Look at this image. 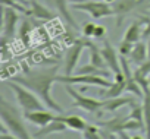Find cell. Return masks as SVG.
Here are the masks:
<instances>
[{
    "mask_svg": "<svg viewBox=\"0 0 150 139\" xmlns=\"http://www.w3.org/2000/svg\"><path fill=\"white\" fill-rule=\"evenodd\" d=\"M57 66H52V67H41V69H31L27 71L22 75H15L11 76L9 81L18 82L24 87H27L28 89L34 91L41 100L43 103L47 105V108L62 113L63 108L53 100L52 97V87L54 82H57Z\"/></svg>",
    "mask_w": 150,
    "mask_h": 139,
    "instance_id": "6da1fadb",
    "label": "cell"
},
{
    "mask_svg": "<svg viewBox=\"0 0 150 139\" xmlns=\"http://www.w3.org/2000/svg\"><path fill=\"white\" fill-rule=\"evenodd\" d=\"M0 120L11 130V133L16 139H30L31 135L28 133L24 120L25 117L13 107L6 98H0Z\"/></svg>",
    "mask_w": 150,
    "mask_h": 139,
    "instance_id": "7a4b0ae2",
    "label": "cell"
},
{
    "mask_svg": "<svg viewBox=\"0 0 150 139\" xmlns=\"http://www.w3.org/2000/svg\"><path fill=\"white\" fill-rule=\"evenodd\" d=\"M8 84L11 85L12 91L15 92V98H16V101H18V104L22 108L24 113L47 108V105L43 103V100L34 91H31L27 87H24L18 82H13V81H8Z\"/></svg>",
    "mask_w": 150,
    "mask_h": 139,
    "instance_id": "3957f363",
    "label": "cell"
},
{
    "mask_svg": "<svg viewBox=\"0 0 150 139\" xmlns=\"http://www.w3.org/2000/svg\"><path fill=\"white\" fill-rule=\"evenodd\" d=\"M65 91L66 94L72 98V107L81 108L87 113H97L102 111L103 107V100H97V98H91V97H86L83 95L81 91H77L75 88L71 87V84H65Z\"/></svg>",
    "mask_w": 150,
    "mask_h": 139,
    "instance_id": "277c9868",
    "label": "cell"
},
{
    "mask_svg": "<svg viewBox=\"0 0 150 139\" xmlns=\"http://www.w3.org/2000/svg\"><path fill=\"white\" fill-rule=\"evenodd\" d=\"M75 10H83L87 12L93 19H103L108 16H115L113 8L110 6V3H106L105 0L102 2H97V0H87V2L83 3H77L71 6Z\"/></svg>",
    "mask_w": 150,
    "mask_h": 139,
    "instance_id": "5b68a950",
    "label": "cell"
},
{
    "mask_svg": "<svg viewBox=\"0 0 150 139\" xmlns=\"http://www.w3.org/2000/svg\"><path fill=\"white\" fill-rule=\"evenodd\" d=\"M57 82L62 84H71V85H94V87H100V88H109L112 85V82L102 75H63V76H57Z\"/></svg>",
    "mask_w": 150,
    "mask_h": 139,
    "instance_id": "8992f818",
    "label": "cell"
},
{
    "mask_svg": "<svg viewBox=\"0 0 150 139\" xmlns=\"http://www.w3.org/2000/svg\"><path fill=\"white\" fill-rule=\"evenodd\" d=\"M86 48V43H81V41H77L74 43L65 53V61H63V71H65V75H72L77 71V64H78V60L81 57V53L83 50Z\"/></svg>",
    "mask_w": 150,
    "mask_h": 139,
    "instance_id": "52a82bcc",
    "label": "cell"
},
{
    "mask_svg": "<svg viewBox=\"0 0 150 139\" xmlns=\"http://www.w3.org/2000/svg\"><path fill=\"white\" fill-rule=\"evenodd\" d=\"M19 10L3 6V31H2V38H13L16 34V25L19 22Z\"/></svg>",
    "mask_w": 150,
    "mask_h": 139,
    "instance_id": "ba28073f",
    "label": "cell"
},
{
    "mask_svg": "<svg viewBox=\"0 0 150 139\" xmlns=\"http://www.w3.org/2000/svg\"><path fill=\"white\" fill-rule=\"evenodd\" d=\"M100 50H102V54L106 60V64L109 67V71H112V73H121L122 72V69H121V54L110 44L109 40L103 41V47Z\"/></svg>",
    "mask_w": 150,
    "mask_h": 139,
    "instance_id": "9c48e42d",
    "label": "cell"
},
{
    "mask_svg": "<svg viewBox=\"0 0 150 139\" xmlns=\"http://www.w3.org/2000/svg\"><path fill=\"white\" fill-rule=\"evenodd\" d=\"M134 95V94H132ZM132 95H128V97H115V98H108V100H103V107H102V111H106V113H116L118 110H121L122 107L125 105H137V100L135 97Z\"/></svg>",
    "mask_w": 150,
    "mask_h": 139,
    "instance_id": "30bf717a",
    "label": "cell"
},
{
    "mask_svg": "<svg viewBox=\"0 0 150 139\" xmlns=\"http://www.w3.org/2000/svg\"><path fill=\"white\" fill-rule=\"evenodd\" d=\"M43 2H44L47 6L53 8V9L56 10V13L60 15V16L68 22V25H71L74 29H78L77 22H75V19L72 18V15H71V12H69V8H71V6H68V3H69L68 0H43Z\"/></svg>",
    "mask_w": 150,
    "mask_h": 139,
    "instance_id": "8fae6325",
    "label": "cell"
},
{
    "mask_svg": "<svg viewBox=\"0 0 150 139\" xmlns=\"http://www.w3.org/2000/svg\"><path fill=\"white\" fill-rule=\"evenodd\" d=\"M24 117L28 123H33L38 127L41 126H46L49 124L52 120L56 119V114L50 113L47 108H43V110H34V111H27L24 113Z\"/></svg>",
    "mask_w": 150,
    "mask_h": 139,
    "instance_id": "7c38bea8",
    "label": "cell"
},
{
    "mask_svg": "<svg viewBox=\"0 0 150 139\" xmlns=\"http://www.w3.org/2000/svg\"><path fill=\"white\" fill-rule=\"evenodd\" d=\"M28 8L31 10V16L35 18V19H43V21H50L53 18H56V13L52 12L47 5L41 3L40 0H30L28 3Z\"/></svg>",
    "mask_w": 150,
    "mask_h": 139,
    "instance_id": "4fadbf2b",
    "label": "cell"
},
{
    "mask_svg": "<svg viewBox=\"0 0 150 139\" xmlns=\"http://www.w3.org/2000/svg\"><path fill=\"white\" fill-rule=\"evenodd\" d=\"M84 43H86V48L88 50L90 63L94 64V66H97V67H100V69L109 71V67H108V64H106V60H105V57H103V54H102V50H100L94 43H91V41H88V40H84Z\"/></svg>",
    "mask_w": 150,
    "mask_h": 139,
    "instance_id": "5bb4252c",
    "label": "cell"
},
{
    "mask_svg": "<svg viewBox=\"0 0 150 139\" xmlns=\"http://www.w3.org/2000/svg\"><path fill=\"white\" fill-rule=\"evenodd\" d=\"M149 59V50H147V43L137 41L132 47V51L129 53V61L140 66Z\"/></svg>",
    "mask_w": 150,
    "mask_h": 139,
    "instance_id": "9a60e30c",
    "label": "cell"
},
{
    "mask_svg": "<svg viewBox=\"0 0 150 139\" xmlns=\"http://www.w3.org/2000/svg\"><path fill=\"white\" fill-rule=\"evenodd\" d=\"M56 119H59L60 122H63V123L68 126V129L75 130V132H83V130L86 129V126L88 124L83 117H80V116H74V114H71V116H65V114L59 113V114L56 116Z\"/></svg>",
    "mask_w": 150,
    "mask_h": 139,
    "instance_id": "2e32d148",
    "label": "cell"
},
{
    "mask_svg": "<svg viewBox=\"0 0 150 139\" xmlns=\"http://www.w3.org/2000/svg\"><path fill=\"white\" fill-rule=\"evenodd\" d=\"M141 2V0H119V2L116 3L115 2V5L112 6L113 8V12H115V16H118L119 19H118V25L122 22V19H124V16L125 15H128L138 3Z\"/></svg>",
    "mask_w": 150,
    "mask_h": 139,
    "instance_id": "e0dca14e",
    "label": "cell"
},
{
    "mask_svg": "<svg viewBox=\"0 0 150 139\" xmlns=\"http://www.w3.org/2000/svg\"><path fill=\"white\" fill-rule=\"evenodd\" d=\"M65 129H68V126H66L63 122H60L59 119H54V120H52L49 124L41 126V127L33 135V138H46L47 135L57 133V132H63Z\"/></svg>",
    "mask_w": 150,
    "mask_h": 139,
    "instance_id": "ac0fdd59",
    "label": "cell"
},
{
    "mask_svg": "<svg viewBox=\"0 0 150 139\" xmlns=\"http://www.w3.org/2000/svg\"><path fill=\"white\" fill-rule=\"evenodd\" d=\"M124 91H127V82L125 81H113L109 88H106L105 91L100 92V97L103 100L115 98V97H121Z\"/></svg>",
    "mask_w": 150,
    "mask_h": 139,
    "instance_id": "d6986e66",
    "label": "cell"
},
{
    "mask_svg": "<svg viewBox=\"0 0 150 139\" xmlns=\"http://www.w3.org/2000/svg\"><path fill=\"white\" fill-rule=\"evenodd\" d=\"M141 38H143L141 24H140V21H134V22L127 28V31H125V34H124V38H122V40H125V41H129V43L135 44V43H137V41H140Z\"/></svg>",
    "mask_w": 150,
    "mask_h": 139,
    "instance_id": "ffe728a7",
    "label": "cell"
},
{
    "mask_svg": "<svg viewBox=\"0 0 150 139\" xmlns=\"http://www.w3.org/2000/svg\"><path fill=\"white\" fill-rule=\"evenodd\" d=\"M143 114H144V124H146V138L150 139V88L143 95Z\"/></svg>",
    "mask_w": 150,
    "mask_h": 139,
    "instance_id": "44dd1931",
    "label": "cell"
},
{
    "mask_svg": "<svg viewBox=\"0 0 150 139\" xmlns=\"http://www.w3.org/2000/svg\"><path fill=\"white\" fill-rule=\"evenodd\" d=\"M83 138L84 139H99L102 138V129L99 124H87L86 129L83 130Z\"/></svg>",
    "mask_w": 150,
    "mask_h": 139,
    "instance_id": "7402d4cb",
    "label": "cell"
},
{
    "mask_svg": "<svg viewBox=\"0 0 150 139\" xmlns=\"http://www.w3.org/2000/svg\"><path fill=\"white\" fill-rule=\"evenodd\" d=\"M0 2H2V6H9V8H13V9L19 10L21 13H25L27 16H31V10H30V8H27L25 5L18 3L16 0H0Z\"/></svg>",
    "mask_w": 150,
    "mask_h": 139,
    "instance_id": "603a6c76",
    "label": "cell"
},
{
    "mask_svg": "<svg viewBox=\"0 0 150 139\" xmlns=\"http://www.w3.org/2000/svg\"><path fill=\"white\" fill-rule=\"evenodd\" d=\"M132 47H134V44H132V43L122 40V41L119 43V45H118V51H119V54H121V56L129 57V53L132 51Z\"/></svg>",
    "mask_w": 150,
    "mask_h": 139,
    "instance_id": "cb8c5ba5",
    "label": "cell"
},
{
    "mask_svg": "<svg viewBox=\"0 0 150 139\" xmlns=\"http://www.w3.org/2000/svg\"><path fill=\"white\" fill-rule=\"evenodd\" d=\"M96 24L94 22H86L84 25H83V35L86 37V38H94V32H96Z\"/></svg>",
    "mask_w": 150,
    "mask_h": 139,
    "instance_id": "d4e9b609",
    "label": "cell"
},
{
    "mask_svg": "<svg viewBox=\"0 0 150 139\" xmlns=\"http://www.w3.org/2000/svg\"><path fill=\"white\" fill-rule=\"evenodd\" d=\"M106 32H108L106 27L97 25V27H96V32H94V38H96V40H103L105 35H106Z\"/></svg>",
    "mask_w": 150,
    "mask_h": 139,
    "instance_id": "484cf974",
    "label": "cell"
},
{
    "mask_svg": "<svg viewBox=\"0 0 150 139\" xmlns=\"http://www.w3.org/2000/svg\"><path fill=\"white\" fill-rule=\"evenodd\" d=\"M144 29H143V40H149L150 38V18H144Z\"/></svg>",
    "mask_w": 150,
    "mask_h": 139,
    "instance_id": "4316f807",
    "label": "cell"
},
{
    "mask_svg": "<svg viewBox=\"0 0 150 139\" xmlns=\"http://www.w3.org/2000/svg\"><path fill=\"white\" fill-rule=\"evenodd\" d=\"M71 5H77V3H83V2H87V0H68Z\"/></svg>",
    "mask_w": 150,
    "mask_h": 139,
    "instance_id": "83f0119b",
    "label": "cell"
},
{
    "mask_svg": "<svg viewBox=\"0 0 150 139\" xmlns=\"http://www.w3.org/2000/svg\"><path fill=\"white\" fill-rule=\"evenodd\" d=\"M18 3H21V5H25V6H28V3H30V0H16Z\"/></svg>",
    "mask_w": 150,
    "mask_h": 139,
    "instance_id": "f1b7e54d",
    "label": "cell"
},
{
    "mask_svg": "<svg viewBox=\"0 0 150 139\" xmlns=\"http://www.w3.org/2000/svg\"><path fill=\"white\" fill-rule=\"evenodd\" d=\"M147 50H149V60H150V38L147 40Z\"/></svg>",
    "mask_w": 150,
    "mask_h": 139,
    "instance_id": "f546056e",
    "label": "cell"
},
{
    "mask_svg": "<svg viewBox=\"0 0 150 139\" xmlns=\"http://www.w3.org/2000/svg\"><path fill=\"white\" fill-rule=\"evenodd\" d=\"M105 2H106V3H110V5H112V3H115V2H116V0H105Z\"/></svg>",
    "mask_w": 150,
    "mask_h": 139,
    "instance_id": "4dcf8cb0",
    "label": "cell"
},
{
    "mask_svg": "<svg viewBox=\"0 0 150 139\" xmlns=\"http://www.w3.org/2000/svg\"><path fill=\"white\" fill-rule=\"evenodd\" d=\"M149 84H150V76H149Z\"/></svg>",
    "mask_w": 150,
    "mask_h": 139,
    "instance_id": "1f68e13d",
    "label": "cell"
}]
</instances>
